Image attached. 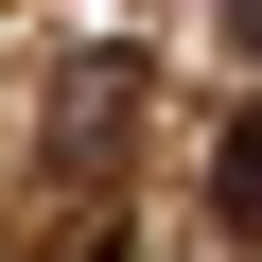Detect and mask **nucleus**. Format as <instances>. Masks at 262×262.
Segmentation results:
<instances>
[{"mask_svg": "<svg viewBox=\"0 0 262 262\" xmlns=\"http://www.w3.org/2000/svg\"><path fill=\"white\" fill-rule=\"evenodd\" d=\"M210 192H227V227L262 245V122H227V158H210Z\"/></svg>", "mask_w": 262, "mask_h": 262, "instance_id": "obj_1", "label": "nucleus"}, {"mask_svg": "<svg viewBox=\"0 0 262 262\" xmlns=\"http://www.w3.org/2000/svg\"><path fill=\"white\" fill-rule=\"evenodd\" d=\"M245 53H262V0H245Z\"/></svg>", "mask_w": 262, "mask_h": 262, "instance_id": "obj_2", "label": "nucleus"}]
</instances>
